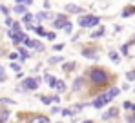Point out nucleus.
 <instances>
[{
    "label": "nucleus",
    "mask_w": 135,
    "mask_h": 123,
    "mask_svg": "<svg viewBox=\"0 0 135 123\" xmlns=\"http://www.w3.org/2000/svg\"><path fill=\"white\" fill-rule=\"evenodd\" d=\"M51 100H53V103H60V94H55V96H51Z\"/></svg>",
    "instance_id": "obj_35"
},
{
    "label": "nucleus",
    "mask_w": 135,
    "mask_h": 123,
    "mask_svg": "<svg viewBox=\"0 0 135 123\" xmlns=\"http://www.w3.org/2000/svg\"><path fill=\"white\" fill-rule=\"evenodd\" d=\"M0 114H2V110H0Z\"/></svg>",
    "instance_id": "obj_48"
},
{
    "label": "nucleus",
    "mask_w": 135,
    "mask_h": 123,
    "mask_svg": "<svg viewBox=\"0 0 135 123\" xmlns=\"http://www.w3.org/2000/svg\"><path fill=\"white\" fill-rule=\"evenodd\" d=\"M60 114H62V116H73L71 109H62V110H60Z\"/></svg>",
    "instance_id": "obj_30"
},
{
    "label": "nucleus",
    "mask_w": 135,
    "mask_h": 123,
    "mask_svg": "<svg viewBox=\"0 0 135 123\" xmlns=\"http://www.w3.org/2000/svg\"><path fill=\"white\" fill-rule=\"evenodd\" d=\"M38 89V82H37V78H26L22 83H20V87L17 89L18 92H26V91H37Z\"/></svg>",
    "instance_id": "obj_2"
},
{
    "label": "nucleus",
    "mask_w": 135,
    "mask_h": 123,
    "mask_svg": "<svg viewBox=\"0 0 135 123\" xmlns=\"http://www.w3.org/2000/svg\"><path fill=\"white\" fill-rule=\"evenodd\" d=\"M11 69H13L15 72H20V65H18V63H11Z\"/></svg>",
    "instance_id": "obj_34"
},
{
    "label": "nucleus",
    "mask_w": 135,
    "mask_h": 123,
    "mask_svg": "<svg viewBox=\"0 0 135 123\" xmlns=\"http://www.w3.org/2000/svg\"><path fill=\"white\" fill-rule=\"evenodd\" d=\"M9 120V110H2V114H0V123H6Z\"/></svg>",
    "instance_id": "obj_20"
},
{
    "label": "nucleus",
    "mask_w": 135,
    "mask_h": 123,
    "mask_svg": "<svg viewBox=\"0 0 135 123\" xmlns=\"http://www.w3.org/2000/svg\"><path fill=\"white\" fill-rule=\"evenodd\" d=\"M17 53L20 54V62H24L26 58H27V56H29V53H27V49H24V47H20V45H18V51H17Z\"/></svg>",
    "instance_id": "obj_16"
},
{
    "label": "nucleus",
    "mask_w": 135,
    "mask_h": 123,
    "mask_svg": "<svg viewBox=\"0 0 135 123\" xmlns=\"http://www.w3.org/2000/svg\"><path fill=\"white\" fill-rule=\"evenodd\" d=\"M55 89H57V92H59V94H62V92H66V83L62 82V80H59L57 85H55Z\"/></svg>",
    "instance_id": "obj_14"
},
{
    "label": "nucleus",
    "mask_w": 135,
    "mask_h": 123,
    "mask_svg": "<svg viewBox=\"0 0 135 123\" xmlns=\"http://www.w3.org/2000/svg\"><path fill=\"white\" fill-rule=\"evenodd\" d=\"M88 78L93 83V87H106V85H110V74L104 69H100V67H91L88 71Z\"/></svg>",
    "instance_id": "obj_1"
},
{
    "label": "nucleus",
    "mask_w": 135,
    "mask_h": 123,
    "mask_svg": "<svg viewBox=\"0 0 135 123\" xmlns=\"http://www.w3.org/2000/svg\"><path fill=\"white\" fill-rule=\"evenodd\" d=\"M110 102H112V96H110V92L106 91V92H102L100 96H97V100H95V102H91V105H93L95 109H102L104 105H108Z\"/></svg>",
    "instance_id": "obj_4"
},
{
    "label": "nucleus",
    "mask_w": 135,
    "mask_h": 123,
    "mask_svg": "<svg viewBox=\"0 0 135 123\" xmlns=\"http://www.w3.org/2000/svg\"><path fill=\"white\" fill-rule=\"evenodd\" d=\"M126 80H128V82H133V80H135V72H132V71L126 72Z\"/></svg>",
    "instance_id": "obj_31"
},
{
    "label": "nucleus",
    "mask_w": 135,
    "mask_h": 123,
    "mask_svg": "<svg viewBox=\"0 0 135 123\" xmlns=\"http://www.w3.org/2000/svg\"><path fill=\"white\" fill-rule=\"evenodd\" d=\"M99 16H93V15H86V16H80L79 18V25L80 27H95L99 25Z\"/></svg>",
    "instance_id": "obj_3"
},
{
    "label": "nucleus",
    "mask_w": 135,
    "mask_h": 123,
    "mask_svg": "<svg viewBox=\"0 0 135 123\" xmlns=\"http://www.w3.org/2000/svg\"><path fill=\"white\" fill-rule=\"evenodd\" d=\"M75 67H77V63H75V62H66V63H62V67H60V69H62L64 72H71Z\"/></svg>",
    "instance_id": "obj_10"
},
{
    "label": "nucleus",
    "mask_w": 135,
    "mask_h": 123,
    "mask_svg": "<svg viewBox=\"0 0 135 123\" xmlns=\"http://www.w3.org/2000/svg\"><path fill=\"white\" fill-rule=\"evenodd\" d=\"M47 18H51V15H49V13H40V15L37 16V20H47Z\"/></svg>",
    "instance_id": "obj_26"
},
{
    "label": "nucleus",
    "mask_w": 135,
    "mask_h": 123,
    "mask_svg": "<svg viewBox=\"0 0 135 123\" xmlns=\"http://www.w3.org/2000/svg\"><path fill=\"white\" fill-rule=\"evenodd\" d=\"M15 13H26V5H22V4L15 5Z\"/></svg>",
    "instance_id": "obj_25"
},
{
    "label": "nucleus",
    "mask_w": 135,
    "mask_h": 123,
    "mask_svg": "<svg viewBox=\"0 0 135 123\" xmlns=\"http://www.w3.org/2000/svg\"><path fill=\"white\" fill-rule=\"evenodd\" d=\"M84 107H86V103H77V105H73V107H71V112H73V114H79Z\"/></svg>",
    "instance_id": "obj_17"
},
{
    "label": "nucleus",
    "mask_w": 135,
    "mask_h": 123,
    "mask_svg": "<svg viewBox=\"0 0 135 123\" xmlns=\"http://www.w3.org/2000/svg\"><path fill=\"white\" fill-rule=\"evenodd\" d=\"M133 43H135V35H133Z\"/></svg>",
    "instance_id": "obj_45"
},
{
    "label": "nucleus",
    "mask_w": 135,
    "mask_h": 123,
    "mask_svg": "<svg viewBox=\"0 0 135 123\" xmlns=\"http://www.w3.org/2000/svg\"><path fill=\"white\" fill-rule=\"evenodd\" d=\"M0 103H9V105H13V100H9V98H2V100H0Z\"/></svg>",
    "instance_id": "obj_38"
},
{
    "label": "nucleus",
    "mask_w": 135,
    "mask_h": 123,
    "mask_svg": "<svg viewBox=\"0 0 135 123\" xmlns=\"http://www.w3.org/2000/svg\"><path fill=\"white\" fill-rule=\"evenodd\" d=\"M46 38H47V40H55V33H47Z\"/></svg>",
    "instance_id": "obj_42"
},
{
    "label": "nucleus",
    "mask_w": 135,
    "mask_h": 123,
    "mask_svg": "<svg viewBox=\"0 0 135 123\" xmlns=\"http://www.w3.org/2000/svg\"><path fill=\"white\" fill-rule=\"evenodd\" d=\"M31 20H33V15H27V13H26V15H24V22L29 25V24H31Z\"/></svg>",
    "instance_id": "obj_29"
},
{
    "label": "nucleus",
    "mask_w": 135,
    "mask_h": 123,
    "mask_svg": "<svg viewBox=\"0 0 135 123\" xmlns=\"http://www.w3.org/2000/svg\"><path fill=\"white\" fill-rule=\"evenodd\" d=\"M11 31H13V33H20V24H18V22H15V24L11 25Z\"/></svg>",
    "instance_id": "obj_27"
},
{
    "label": "nucleus",
    "mask_w": 135,
    "mask_h": 123,
    "mask_svg": "<svg viewBox=\"0 0 135 123\" xmlns=\"http://www.w3.org/2000/svg\"><path fill=\"white\" fill-rule=\"evenodd\" d=\"M84 83H86V78H84V76H79V78L73 80V87H71V89H73L75 92H79V91L84 89Z\"/></svg>",
    "instance_id": "obj_7"
},
{
    "label": "nucleus",
    "mask_w": 135,
    "mask_h": 123,
    "mask_svg": "<svg viewBox=\"0 0 135 123\" xmlns=\"http://www.w3.org/2000/svg\"><path fill=\"white\" fill-rule=\"evenodd\" d=\"M0 11H2V13H4V15H9V9H7V7H6V5H0Z\"/></svg>",
    "instance_id": "obj_40"
},
{
    "label": "nucleus",
    "mask_w": 135,
    "mask_h": 123,
    "mask_svg": "<svg viewBox=\"0 0 135 123\" xmlns=\"http://www.w3.org/2000/svg\"><path fill=\"white\" fill-rule=\"evenodd\" d=\"M108 92H110V96H112V100H113L115 96H119V92H120V89H119V87H112V89H110Z\"/></svg>",
    "instance_id": "obj_21"
},
{
    "label": "nucleus",
    "mask_w": 135,
    "mask_h": 123,
    "mask_svg": "<svg viewBox=\"0 0 135 123\" xmlns=\"http://www.w3.org/2000/svg\"><path fill=\"white\" fill-rule=\"evenodd\" d=\"M40 102L44 103V105H51L53 100H51V96H40Z\"/></svg>",
    "instance_id": "obj_23"
},
{
    "label": "nucleus",
    "mask_w": 135,
    "mask_h": 123,
    "mask_svg": "<svg viewBox=\"0 0 135 123\" xmlns=\"http://www.w3.org/2000/svg\"><path fill=\"white\" fill-rule=\"evenodd\" d=\"M66 11L68 13H82V7L80 5H75V4H68Z\"/></svg>",
    "instance_id": "obj_11"
},
{
    "label": "nucleus",
    "mask_w": 135,
    "mask_h": 123,
    "mask_svg": "<svg viewBox=\"0 0 135 123\" xmlns=\"http://www.w3.org/2000/svg\"><path fill=\"white\" fill-rule=\"evenodd\" d=\"M110 60L115 62V63H119V62H120V54H119L117 51H112V53H110Z\"/></svg>",
    "instance_id": "obj_19"
},
{
    "label": "nucleus",
    "mask_w": 135,
    "mask_h": 123,
    "mask_svg": "<svg viewBox=\"0 0 135 123\" xmlns=\"http://www.w3.org/2000/svg\"><path fill=\"white\" fill-rule=\"evenodd\" d=\"M64 31H66V33H71V31H73V25H71V22L68 24L66 27H64Z\"/></svg>",
    "instance_id": "obj_39"
},
{
    "label": "nucleus",
    "mask_w": 135,
    "mask_h": 123,
    "mask_svg": "<svg viewBox=\"0 0 135 123\" xmlns=\"http://www.w3.org/2000/svg\"><path fill=\"white\" fill-rule=\"evenodd\" d=\"M82 56L84 58H91V60H97L99 56H97V49H84L82 51Z\"/></svg>",
    "instance_id": "obj_9"
},
{
    "label": "nucleus",
    "mask_w": 135,
    "mask_h": 123,
    "mask_svg": "<svg viewBox=\"0 0 135 123\" xmlns=\"http://www.w3.org/2000/svg\"><path fill=\"white\" fill-rule=\"evenodd\" d=\"M82 123H93V120H86V121H82Z\"/></svg>",
    "instance_id": "obj_44"
},
{
    "label": "nucleus",
    "mask_w": 135,
    "mask_h": 123,
    "mask_svg": "<svg viewBox=\"0 0 135 123\" xmlns=\"http://www.w3.org/2000/svg\"><path fill=\"white\" fill-rule=\"evenodd\" d=\"M133 72H135V71H133Z\"/></svg>",
    "instance_id": "obj_49"
},
{
    "label": "nucleus",
    "mask_w": 135,
    "mask_h": 123,
    "mask_svg": "<svg viewBox=\"0 0 135 123\" xmlns=\"http://www.w3.org/2000/svg\"><path fill=\"white\" fill-rule=\"evenodd\" d=\"M132 107H133V103H132V102H124V103H122V109H124V110H132Z\"/></svg>",
    "instance_id": "obj_28"
},
{
    "label": "nucleus",
    "mask_w": 135,
    "mask_h": 123,
    "mask_svg": "<svg viewBox=\"0 0 135 123\" xmlns=\"http://www.w3.org/2000/svg\"><path fill=\"white\" fill-rule=\"evenodd\" d=\"M17 58H20L18 53H11V54H9V60H17Z\"/></svg>",
    "instance_id": "obj_36"
},
{
    "label": "nucleus",
    "mask_w": 135,
    "mask_h": 123,
    "mask_svg": "<svg viewBox=\"0 0 135 123\" xmlns=\"http://www.w3.org/2000/svg\"><path fill=\"white\" fill-rule=\"evenodd\" d=\"M126 121H128V123H135V116L128 114V116H126Z\"/></svg>",
    "instance_id": "obj_37"
},
{
    "label": "nucleus",
    "mask_w": 135,
    "mask_h": 123,
    "mask_svg": "<svg viewBox=\"0 0 135 123\" xmlns=\"http://www.w3.org/2000/svg\"><path fill=\"white\" fill-rule=\"evenodd\" d=\"M44 82L49 83V87H53V89H55V85H57V82H59V80H57L55 76H51V74H46V76H44Z\"/></svg>",
    "instance_id": "obj_13"
},
{
    "label": "nucleus",
    "mask_w": 135,
    "mask_h": 123,
    "mask_svg": "<svg viewBox=\"0 0 135 123\" xmlns=\"http://www.w3.org/2000/svg\"><path fill=\"white\" fill-rule=\"evenodd\" d=\"M133 92H135V87H133Z\"/></svg>",
    "instance_id": "obj_47"
},
{
    "label": "nucleus",
    "mask_w": 135,
    "mask_h": 123,
    "mask_svg": "<svg viewBox=\"0 0 135 123\" xmlns=\"http://www.w3.org/2000/svg\"><path fill=\"white\" fill-rule=\"evenodd\" d=\"M62 109L60 107H51V114H57V112H60Z\"/></svg>",
    "instance_id": "obj_41"
},
{
    "label": "nucleus",
    "mask_w": 135,
    "mask_h": 123,
    "mask_svg": "<svg viewBox=\"0 0 135 123\" xmlns=\"http://www.w3.org/2000/svg\"><path fill=\"white\" fill-rule=\"evenodd\" d=\"M68 24H69V20H68L66 15H59V16L55 18V22H53V27H55V29H60V27H66Z\"/></svg>",
    "instance_id": "obj_5"
},
{
    "label": "nucleus",
    "mask_w": 135,
    "mask_h": 123,
    "mask_svg": "<svg viewBox=\"0 0 135 123\" xmlns=\"http://www.w3.org/2000/svg\"><path fill=\"white\" fill-rule=\"evenodd\" d=\"M35 31H37V35H38V36H46V35H47V31H46L42 25H37V29H35Z\"/></svg>",
    "instance_id": "obj_22"
},
{
    "label": "nucleus",
    "mask_w": 135,
    "mask_h": 123,
    "mask_svg": "<svg viewBox=\"0 0 135 123\" xmlns=\"http://www.w3.org/2000/svg\"><path fill=\"white\" fill-rule=\"evenodd\" d=\"M117 114H119V107H112V109H108V110L102 114V120H106V121H108V120H113Z\"/></svg>",
    "instance_id": "obj_8"
},
{
    "label": "nucleus",
    "mask_w": 135,
    "mask_h": 123,
    "mask_svg": "<svg viewBox=\"0 0 135 123\" xmlns=\"http://www.w3.org/2000/svg\"><path fill=\"white\" fill-rule=\"evenodd\" d=\"M104 33H106V29H104V27H99L97 31H93V33H91L90 36H91V38H99V36H102Z\"/></svg>",
    "instance_id": "obj_18"
},
{
    "label": "nucleus",
    "mask_w": 135,
    "mask_h": 123,
    "mask_svg": "<svg viewBox=\"0 0 135 123\" xmlns=\"http://www.w3.org/2000/svg\"><path fill=\"white\" fill-rule=\"evenodd\" d=\"M0 71H2V65H0Z\"/></svg>",
    "instance_id": "obj_46"
},
{
    "label": "nucleus",
    "mask_w": 135,
    "mask_h": 123,
    "mask_svg": "<svg viewBox=\"0 0 135 123\" xmlns=\"http://www.w3.org/2000/svg\"><path fill=\"white\" fill-rule=\"evenodd\" d=\"M29 123H49V118L47 116H33Z\"/></svg>",
    "instance_id": "obj_12"
},
{
    "label": "nucleus",
    "mask_w": 135,
    "mask_h": 123,
    "mask_svg": "<svg viewBox=\"0 0 135 123\" xmlns=\"http://www.w3.org/2000/svg\"><path fill=\"white\" fill-rule=\"evenodd\" d=\"M64 60V56H53V58H49V63H59V62H62Z\"/></svg>",
    "instance_id": "obj_24"
},
{
    "label": "nucleus",
    "mask_w": 135,
    "mask_h": 123,
    "mask_svg": "<svg viewBox=\"0 0 135 123\" xmlns=\"http://www.w3.org/2000/svg\"><path fill=\"white\" fill-rule=\"evenodd\" d=\"M9 36L13 38V43H15L17 47H18V45H20V43H22V42L27 38V36H26L24 33H13V31H9Z\"/></svg>",
    "instance_id": "obj_6"
},
{
    "label": "nucleus",
    "mask_w": 135,
    "mask_h": 123,
    "mask_svg": "<svg viewBox=\"0 0 135 123\" xmlns=\"http://www.w3.org/2000/svg\"><path fill=\"white\" fill-rule=\"evenodd\" d=\"M130 43H132V42H128L126 45H122V47H120V53H122V54H128V45H130Z\"/></svg>",
    "instance_id": "obj_32"
},
{
    "label": "nucleus",
    "mask_w": 135,
    "mask_h": 123,
    "mask_svg": "<svg viewBox=\"0 0 135 123\" xmlns=\"http://www.w3.org/2000/svg\"><path fill=\"white\" fill-rule=\"evenodd\" d=\"M120 15H122L124 18H128V16H132V15H135V7H133V5H130V7H126V9H124V11H122Z\"/></svg>",
    "instance_id": "obj_15"
},
{
    "label": "nucleus",
    "mask_w": 135,
    "mask_h": 123,
    "mask_svg": "<svg viewBox=\"0 0 135 123\" xmlns=\"http://www.w3.org/2000/svg\"><path fill=\"white\" fill-rule=\"evenodd\" d=\"M0 82H6V74H4V71H0Z\"/></svg>",
    "instance_id": "obj_43"
},
{
    "label": "nucleus",
    "mask_w": 135,
    "mask_h": 123,
    "mask_svg": "<svg viewBox=\"0 0 135 123\" xmlns=\"http://www.w3.org/2000/svg\"><path fill=\"white\" fill-rule=\"evenodd\" d=\"M53 49H55V51H62V49H64V43H55Z\"/></svg>",
    "instance_id": "obj_33"
}]
</instances>
